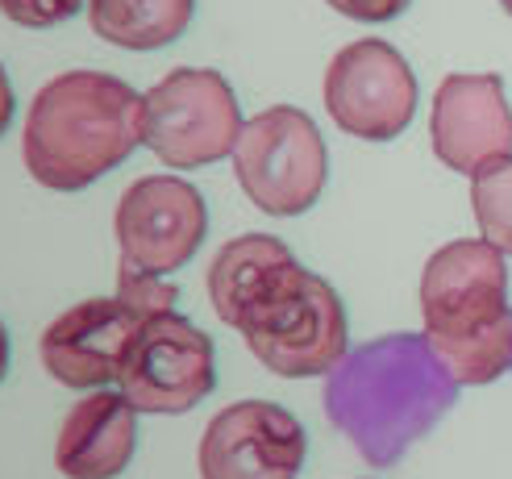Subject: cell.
I'll list each match as a JSON object with an SVG mask.
<instances>
[{"instance_id":"obj_1","label":"cell","mask_w":512,"mask_h":479,"mask_svg":"<svg viewBox=\"0 0 512 479\" xmlns=\"http://www.w3.org/2000/svg\"><path fill=\"white\" fill-rule=\"evenodd\" d=\"M458 400L425 334H383L329 371L325 413L371 467H392Z\"/></svg>"},{"instance_id":"obj_14","label":"cell","mask_w":512,"mask_h":479,"mask_svg":"<svg viewBox=\"0 0 512 479\" xmlns=\"http://www.w3.org/2000/svg\"><path fill=\"white\" fill-rule=\"evenodd\" d=\"M292 259L296 255L288 250V242H279L271 234H242V238H229L217 250L213 263H209V275H204V284H209V300H213L217 317L229 325V330H238L242 313L259 300V292Z\"/></svg>"},{"instance_id":"obj_10","label":"cell","mask_w":512,"mask_h":479,"mask_svg":"<svg viewBox=\"0 0 512 479\" xmlns=\"http://www.w3.org/2000/svg\"><path fill=\"white\" fill-rule=\"evenodd\" d=\"M200 479H296L304 467L300 421L271 400L225 405L196 450Z\"/></svg>"},{"instance_id":"obj_4","label":"cell","mask_w":512,"mask_h":479,"mask_svg":"<svg viewBox=\"0 0 512 479\" xmlns=\"http://www.w3.org/2000/svg\"><path fill=\"white\" fill-rule=\"evenodd\" d=\"M238 334L246 338L250 355L284 380L329 375L350 350L342 296L296 259L242 313Z\"/></svg>"},{"instance_id":"obj_2","label":"cell","mask_w":512,"mask_h":479,"mask_svg":"<svg viewBox=\"0 0 512 479\" xmlns=\"http://www.w3.org/2000/svg\"><path fill=\"white\" fill-rule=\"evenodd\" d=\"M142 142V96L109 71H63L25 113L21 159L34 184L80 192L109 175Z\"/></svg>"},{"instance_id":"obj_12","label":"cell","mask_w":512,"mask_h":479,"mask_svg":"<svg viewBox=\"0 0 512 479\" xmlns=\"http://www.w3.org/2000/svg\"><path fill=\"white\" fill-rule=\"evenodd\" d=\"M429 142L450 171L475 175L488 163L512 155V109L504 96V80L492 71H454L433 92Z\"/></svg>"},{"instance_id":"obj_16","label":"cell","mask_w":512,"mask_h":479,"mask_svg":"<svg viewBox=\"0 0 512 479\" xmlns=\"http://www.w3.org/2000/svg\"><path fill=\"white\" fill-rule=\"evenodd\" d=\"M471 209L483 242L512 255V155L471 175Z\"/></svg>"},{"instance_id":"obj_7","label":"cell","mask_w":512,"mask_h":479,"mask_svg":"<svg viewBox=\"0 0 512 479\" xmlns=\"http://www.w3.org/2000/svg\"><path fill=\"white\" fill-rule=\"evenodd\" d=\"M217 388L213 338L184 313L142 317L121 367V396L138 413L179 417Z\"/></svg>"},{"instance_id":"obj_21","label":"cell","mask_w":512,"mask_h":479,"mask_svg":"<svg viewBox=\"0 0 512 479\" xmlns=\"http://www.w3.org/2000/svg\"><path fill=\"white\" fill-rule=\"evenodd\" d=\"M5 375H9V330L0 325V384H5Z\"/></svg>"},{"instance_id":"obj_6","label":"cell","mask_w":512,"mask_h":479,"mask_svg":"<svg viewBox=\"0 0 512 479\" xmlns=\"http://www.w3.org/2000/svg\"><path fill=\"white\" fill-rule=\"evenodd\" d=\"M242 125L238 96L213 67H175L142 96V142L179 171L229 159Z\"/></svg>"},{"instance_id":"obj_3","label":"cell","mask_w":512,"mask_h":479,"mask_svg":"<svg viewBox=\"0 0 512 479\" xmlns=\"http://www.w3.org/2000/svg\"><path fill=\"white\" fill-rule=\"evenodd\" d=\"M421 321L433 359L458 388H483L512 367L508 263L483 238L433 250L421 271Z\"/></svg>"},{"instance_id":"obj_19","label":"cell","mask_w":512,"mask_h":479,"mask_svg":"<svg viewBox=\"0 0 512 479\" xmlns=\"http://www.w3.org/2000/svg\"><path fill=\"white\" fill-rule=\"evenodd\" d=\"M325 5L350 21H392L413 5V0H325Z\"/></svg>"},{"instance_id":"obj_18","label":"cell","mask_w":512,"mask_h":479,"mask_svg":"<svg viewBox=\"0 0 512 479\" xmlns=\"http://www.w3.org/2000/svg\"><path fill=\"white\" fill-rule=\"evenodd\" d=\"M84 0H0V13L25 30H50L80 13Z\"/></svg>"},{"instance_id":"obj_13","label":"cell","mask_w":512,"mask_h":479,"mask_svg":"<svg viewBox=\"0 0 512 479\" xmlns=\"http://www.w3.org/2000/svg\"><path fill=\"white\" fill-rule=\"evenodd\" d=\"M138 450V409L121 392H88L75 405L55 442V467L67 479H117Z\"/></svg>"},{"instance_id":"obj_11","label":"cell","mask_w":512,"mask_h":479,"mask_svg":"<svg viewBox=\"0 0 512 479\" xmlns=\"http://www.w3.org/2000/svg\"><path fill=\"white\" fill-rule=\"evenodd\" d=\"M142 317L117 296H92L71 305L46 325L42 334V367L50 380L75 392H100L121 384V367L130 355Z\"/></svg>"},{"instance_id":"obj_5","label":"cell","mask_w":512,"mask_h":479,"mask_svg":"<svg viewBox=\"0 0 512 479\" xmlns=\"http://www.w3.org/2000/svg\"><path fill=\"white\" fill-rule=\"evenodd\" d=\"M234 175L254 209L267 217L309 213L329 180V150L317 121L296 105H271L242 125Z\"/></svg>"},{"instance_id":"obj_22","label":"cell","mask_w":512,"mask_h":479,"mask_svg":"<svg viewBox=\"0 0 512 479\" xmlns=\"http://www.w3.org/2000/svg\"><path fill=\"white\" fill-rule=\"evenodd\" d=\"M500 9H504V13L512 17V0H500Z\"/></svg>"},{"instance_id":"obj_9","label":"cell","mask_w":512,"mask_h":479,"mask_svg":"<svg viewBox=\"0 0 512 479\" xmlns=\"http://www.w3.org/2000/svg\"><path fill=\"white\" fill-rule=\"evenodd\" d=\"M113 230L125 267L171 275L200 250L209 234V209L196 184L179 175H142L121 192Z\"/></svg>"},{"instance_id":"obj_20","label":"cell","mask_w":512,"mask_h":479,"mask_svg":"<svg viewBox=\"0 0 512 479\" xmlns=\"http://www.w3.org/2000/svg\"><path fill=\"white\" fill-rule=\"evenodd\" d=\"M13 109H17V96H13V84H9L5 67H0V138H5V130H9Z\"/></svg>"},{"instance_id":"obj_8","label":"cell","mask_w":512,"mask_h":479,"mask_svg":"<svg viewBox=\"0 0 512 479\" xmlns=\"http://www.w3.org/2000/svg\"><path fill=\"white\" fill-rule=\"evenodd\" d=\"M325 109L350 138L392 142L417 113V75L392 42L358 38L325 67Z\"/></svg>"},{"instance_id":"obj_17","label":"cell","mask_w":512,"mask_h":479,"mask_svg":"<svg viewBox=\"0 0 512 479\" xmlns=\"http://www.w3.org/2000/svg\"><path fill=\"white\" fill-rule=\"evenodd\" d=\"M117 300H125L138 317H155V313H171L175 300H179V288L167 284L163 275H150V271H138V267H117Z\"/></svg>"},{"instance_id":"obj_15","label":"cell","mask_w":512,"mask_h":479,"mask_svg":"<svg viewBox=\"0 0 512 479\" xmlns=\"http://www.w3.org/2000/svg\"><path fill=\"white\" fill-rule=\"evenodd\" d=\"M196 17V0H88V25L96 38L121 50H163Z\"/></svg>"}]
</instances>
